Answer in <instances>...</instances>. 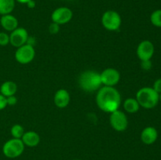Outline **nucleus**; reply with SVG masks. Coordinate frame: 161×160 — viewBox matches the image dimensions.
I'll use <instances>...</instances> for the list:
<instances>
[{
  "label": "nucleus",
  "mask_w": 161,
  "mask_h": 160,
  "mask_svg": "<svg viewBox=\"0 0 161 160\" xmlns=\"http://www.w3.org/2000/svg\"><path fill=\"white\" fill-rule=\"evenodd\" d=\"M28 36L29 35L25 28L18 27L9 34V44L14 47L18 48L27 43Z\"/></svg>",
  "instance_id": "11"
},
{
  "label": "nucleus",
  "mask_w": 161,
  "mask_h": 160,
  "mask_svg": "<svg viewBox=\"0 0 161 160\" xmlns=\"http://www.w3.org/2000/svg\"><path fill=\"white\" fill-rule=\"evenodd\" d=\"M95 100L99 109L109 114L119 109L121 104V95L114 86H102L97 91Z\"/></svg>",
  "instance_id": "1"
},
{
  "label": "nucleus",
  "mask_w": 161,
  "mask_h": 160,
  "mask_svg": "<svg viewBox=\"0 0 161 160\" xmlns=\"http://www.w3.org/2000/svg\"><path fill=\"white\" fill-rule=\"evenodd\" d=\"M71 97L69 91L65 89H60L56 91L53 96V103L59 108H64L70 103Z\"/></svg>",
  "instance_id": "12"
},
{
  "label": "nucleus",
  "mask_w": 161,
  "mask_h": 160,
  "mask_svg": "<svg viewBox=\"0 0 161 160\" xmlns=\"http://www.w3.org/2000/svg\"><path fill=\"white\" fill-rule=\"evenodd\" d=\"M123 106H124V111L130 114H135V113L138 112L140 108V105L138 100H136V98H133V97H128L126 99Z\"/></svg>",
  "instance_id": "17"
},
{
  "label": "nucleus",
  "mask_w": 161,
  "mask_h": 160,
  "mask_svg": "<svg viewBox=\"0 0 161 160\" xmlns=\"http://www.w3.org/2000/svg\"><path fill=\"white\" fill-rule=\"evenodd\" d=\"M6 103L7 106H14L17 103V98L15 95L10 96V97H6Z\"/></svg>",
  "instance_id": "24"
},
{
  "label": "nucleus",
  "mask_w": 161,
  "mask_h": 160,
  "mask_svg": "<svg viewBox=\"0 0 161 160\" xmlns=\"http://www.w3.org/2000/svg\"><path fill=\"white\" fill-rule=\"evenodd\" d=\"M0 24L5 31L11 32L16 28H18L19 22L15 16L9 13L2 15L1 18H0Z\"/></svg>",
  "instance_id": "14"
},
{
  "label": "nucleus",
  "mask_w": 161,
  "mask_h": 160,
  "mask_svg": "<svg viewBox=\"0 0 161 160\" xmlns=\"http://www.w3.org/2000/svg\"><path fill=\"white\" fill-rule=\"evenodd\" d=\"M153 89L156 91L157 93H158L159 94L161 93V78H157L153 83Z\"/></svg>",
  "instance_id": "25"
},
{
  "label": "nucleus",
  "mask_w": 161,
  "mask_h": 160,
  "mask_svg": "<svg viewBox=\"0 0 161 160\" xmlns=\"http://www.w3.org/2000/svg\"><path fill=\"white\" fill-rule=\"evenodd\" d=\"M72 160H81V159H78V158H75V159H72Z\"/></svg>",
  "instance_id": "30"
},
{
  "label": "nucleus",
  "mask_w": 161,
  "mask_h": 160,
  "mask_svg": "<svg viewBox=\"0 0 161 160\" xmlns=\"http://www.w3.org/2000/svg\"><path fill=\"white\" fill-rule=\"evenodd\" d=\"M36 56V50L34 46L25 44L18 47L14 53L16 61L20 64H28L34 60Z\"/></svg>",
  "instance_id": "6"
},
{
  "label": "nucleus",
  "mask_w": 161,
  "mask_h": 160,
  "mask_svg": "<svg viewBox=\"0 0 161 160\" xmlns=\"http://www.w3.org/2000/svg\"><path fill=\"white\" fill-rule=\"evenodd\" d=\"M17 92V85L14 81L8 80V81L4 82L0 86V93L6 97L16 95Z\"/></svg>",
  "instance_id": "16"
},
{
  "label": "nucleus",
  "mask_w": 161,
  "mask_h": 160,
  "mask_svg": "<svg viewBox=\"0 0 161 160\" xmlns=\"http://www.w3.org/2000/svg\"><path fill=\"white\" fill-rule=\"evenodd\" d=\"M141 141L143 144L150 145L154 144L158 138V132L153 126H147L142 130L140 135Z\"/></svg>",
  "instance_id": "13"
},
{
  "label": "nucleus",
  "mask_w": 161,
  "mask_h": 160,
  "mask_svg": "<svg viewBox=\"0 0 161 160\" xmlns=\"http://www.w3.org/2000/svg\"><path fill=\"white\" fill-rule=\"evenodd\" d=\"M15 0H0V15L9 14L15 8Z\"/></svg>",
  "instance_id": "18"
},
{
  "label": "nucleus",
  "mask_w": 161,
  "mask_h": 160,
  "mask_svg": "<svg viewBox=\"0 0 161 160\" xmlns=\"http://www.w3.org/2000/svg\"><path fill=\"white\" fill-rule=\"evenodd\" d=\"M25 132V128L20 124H14L10 129V133L13 138L21 139Z\"/></svg>",
  "instance_id": "19"
},
{
  "label": "nucleus",
  "mask_w": 161,
  "mask_h": 160,
  "mask_svg": "<svg viewBox=\"0 0 161 160\" xmlns=\"http://www.w3.org/2000/svg\"><path fill=\"white\" fill-rule=\"evenodd\" d=\"M17 3H20V4H27L30 0H15Z\"/></svg>",
  "instance_id": "28"
},
{
  "label": "nucleus",
  "mask_w": 161,
  "mask_h": 160,
  "mask_svg": "<svg viewBox=\"0 0 161 160\" xmlns=\"http://www.w3.org/2000/svg\"><path fill=\"white\" fill-rule=\"evenodd\" d=\"M73 17V12L70 8L66 6H61L52 12L51 20L52 22L59 25H64L69 23Z\"/></svg>",
  "instance_id": "8"
},
{
  "label": "nucleus",
  "mask_w": 161,
  "mask_h": 160,
  "mask_svg": "<svg viewBox=\"0 0 161 160\" xmlns=\"http://www.w3.org/2000/svg\"><path fill=\"white\" fill-rule=\"evenodd\" d=\"M78 83L80 87L86 93L97 91L102 86L100 73L93 70L82 72L79 77Z\"/></svg>",
  "instance_id": "2"
},
{
  "label": "nucleus",
  "mask_w": 161,
  "mask_h": 160,
  "mask_svg": "<svg viewBox=\"0 0 161 160\" xmlns=\"http://www.w3.org/2000/svg\"><path fill=\"white\" fill-rule=\"evenodd\" d=\"M21 141L25 144V146L34 147H36L40 142V136L36 131L29 130V131L25 132L21 137Z\"/></svg>",
  "instance_id": "15"
},
{
  "label": "nucleus",
  "mask_w": 161,
  "mask_h": 160,
  "mask_svg": "<svg viewBox=\"0 0 161 160\" xmlns=\"http://www.w3.org/2000/svg\"><path fill=\"white\" fill-rule=\"evenodd\" d=\"M135 98L138 100L140 107L146 109L155 108L160 101L158 93L149 86H145L138 89Z\"/></svg>",
  "instance_id": "3"
},
{
  "label": "nucleus",
  "mask_w": 161,
  "mask_h": 160,
  "mask_svg": "<svg viewBox=\"0 0 161 160\" xmlns=\"http://www.w3.org/2000/svg\"><path fill=\"white\" fill-rule=\"evenodd\" d=\"M25 147V146L21 139L11 138L3 144V153L6 158H16L23 154Z\"/></svg>",
  "instance_id": "4"
},
{
  "label": "nucleus",
  "mask_w": 161,
  "mask_h": 160,
  "mask_svg": "<svg viewBox=\"0 0 161 160\" xmlns=\"http://www.w3.org/2000/svg\"><path fill=\"white\" fill-rule=\"evenodd\" d=\"M109 123L114 130L117 132H124L128 127V119L124 111L118 109L110 113Z\"/></svg>",
  "instance_id": "7"
},
{
  "label": "nucleus",
  "mask_w": 161,
  "mask_h": 160,
  "mask_svg": "<svg viewBox=\"0 0 161 160\" xmlns=\"http://www.w3.org/2000/svg\"><path fill=\"white\" fill-rule=\"evenodd\" d=\"M159 98H160V101H161V93L159 94Z\"/></svg>",
  "instance_id": "29"
},
{
  "label": "nucleus",
  "mask_w": 161,
  "mask_h": 160,
  "mask_svg": "<svg viewBox=\"0 0 161 160\" xmlns=\"http://www.w3.org/2000/svg\"><path fill=\"white\" fill-rule=\"evenodd\" d=\"M26 5L28 6V8H29V9H34L36 6V3L35 0H30Z\"/></svg>",
  "instance_id": "27"
},
{
  "label": "nucleus",
  "mask_w": 161,
  "mask_h": 160,
  "mask_svg": "<svg viewBox=\"0 0 161 160\" xmlns=\"http://www.w3.org/2000/svg\"><path fill=\"white\" fill-rule=\"evenodd\" d=\"M155 52L153 43L149 40H143L138 45L136 50L137 56L140 61L151 60Z\"/></svg>",
  "instance_id": "10"
},
{
  "label": "nucleus",
  "mask_w": 161,
  "mask_h": 160,
  "mask_svg": "<svg viewBox=\"0 0 161 160\" xmlns=\"http://www.w3.org/2000/svg\"><path fill=\"white\" fill-rule=\"evenodd\" d=\"M52 1H54V0H52Z\"/></svg>",
  "instance_id": "31"
},
{
  "label": "nucleus",
  "mask_w": 161,
  "mask_h": 160,
  "mask_svg": "<svg viewBox=\"0 0 161 160\" xmlns=\"http://www.w3.org/2000/svg\"><path fill=\"white\" fill-rule=\"evenodd\" d=\"M102 24L106 30L115 31L119 29L122 24V18L118 12L115 10H107L102 14Z\"/></svg>",
  "instance_id": "5"
},
{
  "label": "nucleus",
  "mask_w": 161,
  "mask_h": 160,
  "mask_svg": "<svg viewBox=\"0 0 161 160\" xmlns=\"http://www.w3.org/2000/svg\"><path fill=\"white\" fill-rule=\"evenodd\" d=\"M153 67V64L151 60L141 61V67L145 71H149Z\"/></svg>",
  "instance_id": "23"
},
{
  "label": "nucleus",
  "mask_w": 161,
  "mask_h": 160,
  "mask_svg": "<svg viewBox=\"0 0 161 160\" xmlns=\"http://www.w3.org/2000/svg\"><path fill=\"white\" fill-rule=\"evenodd\" d=\"M102 86H115L120 80V73L113 67H108L100 73Z\"/></svg>",
  "instance_id": "9"
},
{
  "label": "nucleus",
  "mask_w": 161,
  "mask_h": 160,
  "mask_svg": "<svg viewBox=\"0 0 161 160\" xmlns=\"http://www.w3.org/2000/svg\"><path fill=\"white\" fill-rule=\"evenodd\" d=\"M60 27H61V25L52 22V23L50 24L48 27L49 32H50L51 35L58 34V33L60 31Z\"/></svg>",
  "instance_id": "22"
},
{
  "label": "nucleus",
  "mask_w": 161,
  "mask_h": 160,
  "mask_svg": "<svg viewBox=\"0 0 161 160\" xmlns=\"http://www.w3.org/2000/svg\"><path fill=\"white\" fill-rule=\"evenodd\" d=\"M7 107V103H6V97H4L0 93V111L3 110Z\"/></svg>",
  "instance_id": "26"
},
{
  "label": "nucleus",
  "mask_w": 161,
  "mask_h": 160,
  "mask_svg": "<svg viewBox=\"0 0 161 160\" xmlns=\"http://www.w3.org/2000/svg\"><path fill=\"white\" fill-rule=\"evenodd\" d=\"M8 44H9V35L4 31H1L0 32V45L6 46Z\"/></svg>",
  "instance_id": "21"
},
{
  "label": "nucleus",
  "mask_w": 161,
  "mask_h": 160,
  "mask_svg": "<svg viewBox=\"0 0 161 160\" xmlns=\"http://www.w3.org/2000/svg\"><path fill=\"white\" fill-rule=\"evenodd\" d=\"M150 22L153 26L161 28V9H156L151 13Z\"/></svg>",
  "instance_id": "20"
}]
</instances>
